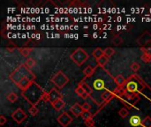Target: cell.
<instances>
[{
    "instance_id": "cell-1",
    "label": "cell",
    "mask_w": 151,
    "mask_h": 127,
    "mask_svg": "<svg viewBox=\"0 0 151 127\" xmlns=\"http://www.w3.org/2000/svg\"><path fill=\"white\" fill-rule=\"evenodd\" d=\"M22 97L28 102L32 106H36L41 101L48 102V93L40 87L35 81L32 83L27 89L21 91Z\"/></svg>"
},
{
    "instance_id": "cell-2",
    "label": "cell",
    "mask_w": 151,
    "mask_h": 127,
    "mask_svg": "<svg viewBox=\"0 0 151 127\" xmlns=\"http://www.w3.org/2000/svg\"><path fill=\"white\" fill-rule=\"evenodd\" d=\"M10 79L14 84L18 85L25 80H29L35 82V75L25 65V64H22L10 74Z\"/></svg>"
},
{
    "instance_id": "cell-3",
    "label": "cell",
    "mask_w": 151,
    "mask_h": 127,
    "mask_svg": "<svg viewBox=\"0 0 151 127\" xmlns=\"http://www.w3.org/2000/svg\"><path fill=\"white\" fill-rule=\"evenodd\" d=\"M125 88L129 93L136 94L137 92H140L144 88V84L139 79L138 76L134 75V76H131L128 80H127V84H126Z\"/></svg>"
},
{
    "instance_id": "cell-4",
    "label": "cell",
    "mask_w": 151,
    "mask_h": 127,
    "mask_svg": "<svg viewBox=\"0 0 151 127\" xmlns=\"http://www.w3.org/2000/svg\"><path fill=\"white\" fill-rule=\"evenodd\" d=\"M89 56L87 53V51H85V50H83L82 48H78L76 49L70 56V58L78 65V66H81L88 59Z\"/></svg>"
},
{
    "instance_id": "cell-5",
    "label": "cell",
    "mask_w": 151,
    "mask_h": 127,
    "mask_svg": "<svg viewBox=\"0 0 151 127\" xmlns=\"http://www.w3.org/2000/svg\"><path fill=\"white\" fill-rule=\"evenodd\" d=\"M51 82L57 87V88L61 89L63 88L68 82H69V78L62 72L58 71L52 78H51Z\"/></svg>"
},
{
    "instance_id": "cell-6",
    "label": "cell",
    "mask_w": 151,
    "mask_h": 127,
    "mask_svg": "<svg viewBox=\"0 0 151 127\" xmlns=\"http://www.w3.org/2000/svg\"><path fill=\"white\" fill-rule=\"evenodd\" d=\"M137 44L141 48H148L151 46V34L149 31H144L143 34L137 39Z\"/></svg>"
},
{
    "instance_id": "cell-7",
    "label": "cell",
    "mask_w": 151,
    "mask_h": 127,
    "mask_svg": "<svg viewBox=\"0 0 151 127\" xmlns=\"http://www.w3.org/2000/svg\"><path fill=\"white\" fill-rule=\"evenodd\" d=\"M12 118L17 123V124H21L27 118V113L20 108H18L16 110H14L12 115H11Z\"/></svg>"
},
{
    "instance_id": "cell-8",
    "label": "cell",
    "mask_w": 151,
    "mask_h": 127,
    "mask_svg": "<svg viewBox=\"0 0 151 127\" xmlns=\"http://www.w3.org/2000/svg\"><path fill=\"white\" fill-rule=\"evenodd\" d=\"M57 120L63 127H67L73 122V118L67 112H64L60 116L58 117Z\"/></svg>"
},
{
    "instance_id": "cell-9",
    "label": "cell",
    "mask_w": 151,
    "mask_h": 127,
    "mask_svg": "<svg viewBox=\"0 0 151 127\" xmlns=\"http://www.w3.org/2000/svg\"><path fill=\"white\" fill-rule=\"evenodd\" d=\"M60 99H62V95L56 88H53L50 91V93H48V102H50V104Z\"/></svg>"
},
{
    "instance_id": "cell-10",
    "label": "cell",
    "mask_w": 151,
    "mask_h": 127,
    "mask_svg": "<svg viewBox=\"0 0 151 127\" xmlns=\"http://www.w3.org/2000/svg\"><path fill=\"white\" fill-rule=\"evenodd\" d=\"M70 111L73 114L74 117L78 118L80 116H81L82 112H83V110H82V107L81 105H80L78 103H74L71 108H70Z\"/></svg>"
},
{
    "instance_id": "cell-11",
    "label": "cell",
    "mask_w": 151,
    "mask_h": 127,
    "mask_svg": "<svg viewBox=\"0 0 151 127\" xmlns=\"http://www.w3.org/2000/svg\"><path fill=\"white\" fill-rule=\"evenodd\" d=\"M115 83L119 87V88H125L127 84V79L123 75H118L114 78Z\"/></svg>"
},
{
    "instance_id": "cell-12",
    "label": "cell",
    "mask_w": 151,
    "mask_h": 127,
    "mask_svg": "<svg viewBox=\"0 0 151 127\" xmlns=\"http://www.w3.org/2000/svg\"><path fill=\"white\" fill-rule=\"evenodd\" d=\"M93 86L95 88L96 90L99 91V90H103L104 88H105V83L102 79H97L93 82Z\"/></svg>"
},
{
    "instance_id": "cell-13",
    "label": "cell",
    "mask_w": 151,
    "mask_h": 127,
    "mask_svg": "<svg viewBox=\"0 0 151 127\" xmlns=\"http://www.w3.org/2000/svg\"><path fill=\"white\" fill-rule=\"evenodd\" d=\"M129 122H130V125L132 126L136 127L139 126H142V120L141 119V118L139 116H133V117H131Z\"/></svg>"
},
{
    "instance_id": "cell-14",
    "label": "cell",
    "mask_w": 151,
    "mask_h": 127,
    "mask_svg": "<svg viewBox=\"0 0 151 127\" xmlns=\"http://www.w3.org/2000/svg\"><path fill=\"white\" fill-rule=\"evenodd\" d=\"M65 102H64L62 99H60V100H58V101H57V102L51 103V106H52L57 111H59V110H61L65 107Z\"/></svg>"
},
{
    "instance_id": "cell-15",
    "label": "cell",
    "mask_w": 151,
    "mask_h": 127,
    "mask_svg": "<svg viewBox=\"0 0 151 127\" xmlns=\"http://www.w3.org/2000/svg\"><path fill=\"white\" fill-rule=\"evenodd\" d=\"M75 93H76V95H78L79 96H81V97L83 98V99H87V98L89 96L88 94H87V93L85 92V90H84L81 86H78V87L76 88Z\"/></svg>"
},
{
    "instance_id": "cell-16",
    "label": "cell",
    "mask_w": 151,
    "mask_h": 127,
    "mask_svg": "<svg viewBox=\"0 0 151 127\" xmlns=\"http://www.w3.org/2000/svg\"><path fill=\"white\" fill-rule=\"evenodd\" d=\"M95 71H96V67H92L90 65H88L84 70H83V73L86 77L89 78V77H92V75L95 73Z\"/></svg>"
},
{
    "instance_id": "cell-17",
    "label": "cell",
    "mask_w": 151,
    "mask_h": 127,
    "mask_svg": "<svg viewBox=\"0 0 151 127\" xmlns=\"http://www.w3.org/2000/svg\"><path fill=\"white\" fill-rule=\"evenodd\" d=\"M79 86H81V87L85 90V92H86L87 94H88V95H90L92 94V92H93L92 88H90V86H89L88 83H86L84 80L81 81V82L79 83Z\"/></svg>"
},
{
    "instance_id": "cell-18",
    "label": "cell",
    "mask_w": 151,
    "mask_h": 127,
    "mask_svg": "<svg viewBox=\"0 0 151 127\" xmlns=\"http://www.w3.org/2000/svg\"><path fill=\"white\" fill-rule=\"evenodd\" d=\"M96 62H97V65H98L99 66L104 67V66H105V65L108 64V62H109V57L104 55V56H102L101 57H99L98 59H96Z\"/></svg>"
},
{
    "instance_id": "cell-19",
    "label": "cell",
    "mask_w": 151,
    "mask_h": 127,
    "mask_svg": "<svg viewBox=\"0 0 151 127\" xmlns=\"http://www.w3.org/2000/svg\"><path fill=\"white\" fill-rule=\"evenodd\" d=\"M111 42H112V44L114 45V46H119V45H121L122 43H123V39L121 38V36H119V35H115L113 38H112V40H111Z\"/></svg>"
},
{
    "instance_id": "cell-20",
    "label": "cell",
    "mask_w": 151,
    "mask_h": 127,
    "mask_svg": "<svg viewBox=\"0 0 151 127\" xmlns=\"http://www.w3.org/2000/svg\"><path fill=\"white\" fill-rule=\"evenodd\" d=\"M93 57L96 58V59H98L99 57H101L102 56H104V50H102L101 48H96L93 53H92Z\"/></svg>"
},
{
    "instance_id": "cell-21",
    "label": "cell",
    "mask_w": 151,
    "mask_h": 127,
    "mask_svg": "<svg viewBox=\"0 0 151 127\" xmlns=\"http://www.w3.org/2000/svg\"><path fill=\"white\" fill-rule=\"evenodd\" d=\"M114 54H115V50H114L113 48L108 47V48H106V49L104 50V55L106 56V57H108L109 58H110L111 56H113Z\"/></svg>"
},
{
    "instance_id": "cell-22",
    "label": "cell",
    "mask_w": 151,
    "mask_h": 127,
    "mask_svg": "<svg viewBox=\"0 0 151 127\" xmlns=\"http://www.w3.org/2000/svg\"><path fill=\"white\" fill-rule=\"evenodd\" d=\"M19 50V53L21 54V56H23L24 57H27L29 56V54L31 53L32 49H30V48H21Z\"/></svg>"
},
{
    "instance_id": "cell-23",
    "label": "cell",
    "mask_w": 151,
    "mask_h": 127,
    "mask_svg": "<svg viewBox=\"0 0 151 127\" xmlns=\"http://www.w3.org/2000/svg\"><path fill=\"white\" fill-rule=\"evenodd\" d=\"M35 64H36V62H35L33 58H31V57L27 58V59L26 60V62H25V65H26L28 69H32V68L35 65Z\"/></svg>"
},
{
    "instance_id": "cell-24",
    "label": "cell",
    "mask_w": 151,
    "mask_h": 127,
    "mask_svg": "<svg viewBox=\"0 0 151 127\" xmlns=\"http://www.w3.org/2000/svg\"><path fill=\"white\" fill-rule=\"evenodd\" d=\"M7 100L10 102V103H15L17 100H18V95L16 93L14 92H11L8 95H7Z\"/></svg>"
},
{
    "instance_id": "cell-25",
    "label": "cell",
    "mask_w": 151,
    "mask_h": 127,
    "mask_svg": "<svg viewBox=\"0 0 151 127\" xmlns=\"http://www.w3.org/2000/svg\"><path fill=\"white\" fill-rule=\"evenodd\" d=\"M113 96H114L113 93H111V92H110V91H106V92H104V93L102 94V99H103L104 101H108V100H110L111 98H112Z\"/></svg>"
},
{
    "instance_id": "cell-26",
    "label": "cell",
    "mask_w": 151,
    "mask_h": 127,
    "mask_svg": "<svg viewBox=\"0 0 151 127\" xmlns=\"http://www.w3.org/2000/svg\"><path fill=\"white\" fill-rule=\"evenodd\" d=\"M141 59L145 62V63H150L151 62V55L150 54H148V53H145L143 52L141 56Z\"/></svg>"
},
{
    "instance_id": "cell-27",
    "label": "cell",
    "mask_w": 151,
    "mask_h": 127,
    "mask_svg": "<svg viewBox=\"0 0 151 127\" xmlns=\"http://www.w3.org/2000/svg\"><path fill=\"white\" fill-rule=\"evenodd\" d=\"M128 114H129L128 110L126 109V108H122V109H120L119 111V115L122 118H126L128 116Z\"/></svg>"
},
{
    "instance_id": "cell-28",
    "label": "cell",
    "mask_w": 151,
    "mask_h": 127,
    "mask_svg": "<svg viewBox=\"0 0 151 127\" xmlns=\"http://www.w3.org/2000/svg\"><path fill=\"white\" fill-rule=\"evenodd\" d=\"M142 126L143 127H151V118L150 117H146L142 123Z\"/></svg>"
},
{
    "instance_id": "cell-29",
    "label": "cell",
    "mask_w": 151,
    "mask_h": 127,
    "mask_svg": "<svg viewBox=\"0 0 151 127\" xmlns=\"http://www.w3.org/2000/svg\"><path fill=\"white\" fill-rule=\"evenodd\" d=\"M130 68H131L132 71H134V72H136L137 71L140 70L141 65H140V64L137 63V62H133V63L131 64V65H130Z\"/></svg>"
},
{
    "instance_id": "cell-30",
    "label": "cell",
    "mask_w": 151,
    "mask_h": 127,
    "mask_svg": "<svg viewBox=\"0 0 151 127\" xmlns=\"http://www.w3.org/2000/svg\"><path fill=\"white\" fill-rule=\"evenodd\" d=\"M81 118L85 121V120H88L89 118H92L93 117H92V113L90 111H83L82 114H81Z\"/></svg>"
},
{
    "instance_id": "cell-31",
    "label": "cell",
    "mask_w": 151,
    "mask_h": 127,
    "mask_svg": "<svg viewBox=\"0 0 151 127\" xmlns=\"http://www.w3.org/2000/svg\"><path fill=\"white\" fill-rule=\"evenodd\" d=\"M28 112L31 116H35L37 115V113L39 112V110L35 107V106H31L28 110Z\"/></svg>"
},
{
    "instance_id": "cell-32",
    "label": "cell",
    "mask_w": 151,
    "mask_h": 127,
    "mask_svg": "<svg viewBox=\"0 0 151 127\" xmlns=\"http://www.w3.org/2000/svg\"><path fill=\"white\" fill-rule=\"evenodd\" d=\"M84 123H85V126L87 127H93L95 125V120L92 118H89L88 120H85Z\"/></svg>"
},
{
    "instance_id": "cell-33",
    "label": "cell",
    "mask_w": 151,
    "mask_h": 127,
    "mask_svg": "<svg viewBox=\"0 0 151 127\" xmlns=\"http://www.w3.org/2000/svg\"><path fill=\"white\" fill-rule=\"evenodd\" d=\"M81 107H82L83 111H89L90 109H91V105H90L88 103H84L81 105Z\"/></svg>"
},
{
    "instance_id": "cell-34",
    "label": "cell",
    "mask_w": 151,
    "mask_h": 127,
    "mask_svg": "<svg viewBox=\"0 0 151 127\" xmlns=\"http://www.w3.org/2000/svg\"><path fill=\"white\" fill-rule=\"evenodd\" d=\"M7 123V118L4 116V115H1L0 116V126H4L5 124Z\"/></svg>"
},
{
    "instance_id": "cell-35",
    "label": "cell",
    "mask_w": 151,
    "mask_h": 127,
    "mask_svg": "<svg viewBox=\"0 0 151 127\" xmlns=\"http://www.w3.org/2000/svg\"><path fill=\"white\" fill-rule=\"evenodd\" d=\"M141 50L142 52H145V53H148V54H150L151 55V46L150 47H148V48H141Z\"/></svg>"
}]
</instances>
